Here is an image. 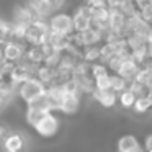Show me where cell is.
<instances>
[{"mask_svg": "<svg viewBox=\"0 0 152 152\" xmlns=\"http://www.w3.org/2000/svg\"><path fill=\"white\" fill-rule=\"evenodd\" d=\"M95 90H111V74L95 79Z\"/></svg>", "mask_w": 152, "mask_h": 152, "instance_id": "obj_25", "label": "cell"}, {"mask_svg": "<svg viewBox=\"0 0 152 152\" xmlns=\"http://www.w3.org/2000/svg\"><path fill=\"white\" fill-rule=\"evenodd\" d=\"M10 39H18V41H25L26 38V31H28V23H21V21H10Z\"/></svg>", "mask_w": 152, "mask_h": 152, "instance_id": "obj_16", "label": "cell"}, {"mask_svg": "<svg viewBox=\"0 0 152 152\" xmlns=\"http://www.w3.org/2000/svg\"><path fill=\"white\" fill-rule=\"evenodd\" d=\"M128 87H129V82L124 77H121L119 74H111V90L113 92L121 93V92H124Z\"/></svg>", "mask_w": 152, "mask_h": 152, "instance_id": "obj_19", "label": "cell"}, {"mask_svg": "<svg viewBox=\"0 0 152 152\" xmlns=\"http://www.w3.org/2000/svg\"><path fill=\"white\" fill-rule=\"evenodd\" d=\"M48 21L53 33L64 34V36H70L74 33V21L69 13H54L48 18Z\"/></svg>", "mask_w": 152, "mask_h": 152, "instance_id": "obj_3", "label": "cell"}, {"mask_svg": "<svg viewBox=\"0 0 152 152\" xmlns=\"http://www.w3.org/2000/svg\"><path fill=\"white\" fill-rule=\"evenodd\" d=\"M80 98H82V95H79V93H66L59 111L64 115H75L80 108Z\"/></svg>", "mask_w": 152, "mask_h": 152, "instance_id": "obj_8", "label": "cell"}, {"mask_svg": "<svg viewBox=\"0 0 152 152\" xmlns=\"http://www.w3.org/2000/svg\"><path fill=\"white\" fill-rule=\"evenodd\" d=\"M44 92H46V87H44V83H41L36 77H31V79L25 80L23 83H20V85L17 87L18 98L23 103H26V105L30 102H33L34 98L41 96Z\"/></svg>", "mask_w": 152, "mask_h": 152, "instance_id": "obj_1", "label": "cell"}, {"mask_svg": "<svg viewBox=\"0 0 152 152\" xmlns=\"http://www.w3.org/2000/svg\"><path fill=\"white\" fill-rule=\"evenodd\" d=\"M5 79H8V77H7V74L4 72V69L0 67V80H5Z\"/></svg>", "mask_w": 152, "mask_h": 152, "instance_id": "obj_34", "label": "cell"}, {"mask_svg": "<svg viewBox=\"0 0 152 152\" xmlns=\"http://www.w3.org/2000/svg\"><path fill=\"white\" fill-rule=\"evenodd\" d=\"M82 38H83V44L85 46H95V44H103V39H105V33L96 28H88L82 33Z\"/></svg>", "mask_w": 152, "mask_h": 152, "instance_id": "obj_14", "label": "cell"}, {"mask_svg": "<svg viewBox=\"0 0 152 152\" xmlns=\"http://www.w3.org/2000/svg\"><path fill=\"white\" fill-rule=\"evenodd\" d=\"M129 90H131L132 93H134L137 98H142V96H145L149 93V87L144 85V83L137 82V80H132V82H129Z\"/></svg>", "mask_w": 152, "mask_h": 152, "instance_id": "obj_21", "label": "cell"}, {"mask_svg": "<svg viewBox=\"0 0 152 152\" xmlns=\"http://www.w3.org/2000/svg\"><path fill=\"white\" fill-rule=\"evenodd\" d=\"M139 70H141V66H139L132 57H128V59H124V62L121 64V67H119V70L116 74H119L121 77H124L128 82H132V80L136 79V75H137Z\"/></svg>", "mask_w": 152, "mask_h": 152, "instance_id": "obj_12", "label": "cell"}, {"mask_svg": "<svg viewBox=\"0 0 152 152\" xmlns=\"http://www.w3.org/2000/svg\"><path fill=\"white\" fill-rule=\"evenodd\" d=\"M142 149L145 152H152V134H149L147 137L144 139V144H142Z\"/></svg>", "mask_w": 152, "mask_h": 152, "instance_id": "obj_30", "label": "cell"}, {"mask_svg": "<svg viewBox=\"0 0 152 152\" xmlns=\"http://www.w3.org/2000/svg\"><path fill=\"white\" fill-rule=\"evenodd\" d=\"M102 46V44H100ZM100 46L98 44H95V46H85L82 49V56H80V59L87 61V62L93 64V62H98L100 61Z\"/></svg>", "mask_w": 152, "mask_h": 152, "instance_id": "obj_17", "label": "cell"}, {"mask_svg": "<svg viewBox=\"0 0 152 152\" xmlns=\"http://www.w3.org/2000/svg\"><path fill=\"white\" fill-rule=\"evenodd\" d=\"M139 17H141L145 23L152 25V7L151 5H145L144 8H141V10H139Z\"/></svg>", "mask_w": 152, "mask_h": 152, "instance_id": "obj_27", "label": "cell"}, {"mask_svg": "<svg viewBox=\"0 0 152 152\" xmlns=\"http://www.w3.org/2000/svg\"><path fill=\"white\" fill-rule=\"evenodd\" d=\"M93 100L98 102V105H102L103 108H113L118 103V93L113 90H95L92 93Z\"/></svg>", "mask_w": 152, "mask_h": 152, "instance_id": "obj_11", "label": "cell"}, {"mask_svg": "<svg viewBox=\"0 0 152 152\" xmlns=\"http://www.w3.org/2000/svg\"><path fill=\"white\" fill-rule=\"evenodd\" d=\"M92 15H93V10L88 7V5L82 4L80 7H77L75 12H74V15H72L74 31L83 33L85 30H88L90 23H92Z\"/></svg>", "mask_w": 152, "mask_h": 152, "instance_id": "obj_5", "label": "cell"}, {"mask_svg": "<svg viewBox=\"0 0 152 152\" xmlns=\"http://www.w3.org/2000/svg\"><path fill=\"white\" fill-rule=\"evenodd\" d=\"M5 152H23L25 149V139L20 132H13L12 131L10 134L5 137V141L2 142Z\"/></svg>", "mask_w": 152, "mask_h": 152, "instance_id": "obj_9", "label": "cell"}, {"mask_svg": "<svg viewBox=\"0 0 152 152\" xmlns=\"http://www.w3.org/2000/svg\"><path fill=\"white\" fill-rule=\"evenodd\" d=\"M28 44L25 41L18 39H8L4 44V53H5V61H12V62H18L25 57Z\"/></svg>", "mask_w": 152, "mask_h": 152, "instance_id": "obj_6", "label": "cell"}, {"mask_svg": "<svg viewBox=\"0 0 152 152\" xmlns=\"http://www.w3.org/2000/svg\"><path fill=\"white\" fill-rule=\"evenodd\" d=\"M28 7L33 10L36 18H48L64 5V0H28Z\"/></svg>", "mask_w": 152, "mask_h": 152, "instance_id": "obj_2", "label": "cell"}, {"mask_svg": "<svg viewBox=\"0 0 152 152\" xmlns=\"http://www.w3.org/2000/svg\"><path fill=\"white\" fill-rule=\"evenodd\" d=\"M8 102H10V98H7V96H5V95H2V93H0V110L4 108V106L7 105Z\"/></svg>", "mask_w": 152, "mask_h": 152, "instance_id": "obj_32", "label": "cell"}, {"mask_svg": "<svg viewBox=\"0 0 152 152\" xmlns=\"http://www.w3.org/2000/svg\"><path fill=\"white\" fill-rule=\"evenodd\" d=\"M12 13H13V21H21V23H28V25L36 18V15L33 13V10L28 7V4L15 5V8H13Z\"/></svg>", "mask_w": 152, "mask_h": 152, "instance_id": "obj_13", "label": "cell"}, {"mask_svg": "<svg viewBox=\"0 0 152 152\" xmlns=\"http://www.w3.org/2000/svg\"><path fill=\"white\" fill-rule=\"evenodd\" d=\"M5 62V53H4V46L0 44V66Z\"/></svg>", "mask_w": 152, "mask_h": 152, "instance_id": "obj_33", "label": "cell"}, {"mask_svg": "<svg viewBox=\"0 0 152 152\" xmlns=\"http://www.w3.org/2000/svg\"><path fill=\"white\" fill-rule=\"evenodd\" d=\"M59 128H61V123H59V118L53 113H46L43 118L39 119L36 126H34V131L44 139H49V137H54V136L59 132Z\"/></svg>", "mask_w": 152, "mask_h": 152, "instance_id": "obj_4", "label": "cell"}, {"mask_svg": "<svg viewBox=\"0 0 152 152\" xmlns=\"http://www.w3.org/2000/svg\"><path fill=\"white\" fill-rule=\"evenodd\" d=\"M10 128H8L5 123H0V142H4L5 141V137H7L8 134H10Z\"/></svg>", "mask_w": 152, "mask_h": 152, "instance_id": "obj_29", "label": "cell"}, {"mask_svg": "<svg viewBox=\"0 0 152 152\" xmlns=\"http://www.w3.org/2000/svg\"><path fill=\"white\" fill-rule=\"evenodd\" d=\"M46 115L44 111H41V110L38 108H31V106H26V121L30 126H36L38 123H39V119L43 118V116Z\"/></svg>", "mask_w": 152, "mask_h": 152, "instance_id": "obj_20", "label": "cell"}, {"mask_svg": "<svg viewBox=\"0 0 152 152\" xmlns=\"http://www.w3.org/2000/svg\"><path fill=\"white\" fill-rule=\"evenodd\" d=\"M136 100H137V96H136L129 88H126L124 92L118 93V103L123 106V108H132L134 103H136Z\"/></svg>", "mask_w": 152, "mask_h": 152, "instance_id": "obj_18", "label": "cell"}, {"mask_svg": "<svg viewBox=\"0 0 152 152\" xmlns=\"http://www.w3.org/2000/svg\"><path fill=\"white\" fill-rule=\"evenodd\" d=\"M10 26H12L10 21L0 18V44H2V46L10 39Z\"/></svg>", "mask_w": 152, "mask_h": 152, "instance_id": "obj_22", "label": "cell"}, {"mask_svg": "<svg viewBox=\"0 0 152 152\" xmlns=\"http://www.w3.org/2000/svg\"><path fill=\"white\" fill-rule=\"evenodd\" d=\"M151 108V105H149L147 98L145 96H142V98H137L134 103V106H132V111L136 113V115H144V113H147Z\"/></svg>", "mask_w": 152, "mask_h": 152, "instance_id": "obj_24", "label": "cell"}, {"mask_svg": "<svg viewBox=\"0 0 152 152\" xmlns=\"http://www.w3.org/2000/svg\"><path fill=\"white\" fill-rule=\"evenodd\" d=\"M149 57L152 59V44H149Z\"/></svg>", "mask_w": 152, "mask_h": 152, "instance_id": "obj_35", "label": "cell"}, {"mask_svg": "<svg viewBox=\"0 0 152 152\" xmlns=\"http://www.w3.org/2000/svg\"><path fill=\"white\" fill-rule=\"evenodd\" d=\"M132 4L136 5L137 10H141V8H144L145 5H149V0H132Z\"/></svg>", "mask_w": 152, "mask_h": 152, "instance_id": "obj_31", "label": "cell"}, {"mask_svg": "<svg viewBox=\"0 0 152 152\" xmlns=\"http://www.w3.org/2000/svg\"><path fill=\"white\" fill-rule=\"evenodd\" d=\"M61 59H62V53H61V51H54L53 54H49V56L44 57L43 64L48 66V67H54V69H57L59 64H61Z\"/></svg>", "mask_w": 152, "mask_h": 152, "instance_id": "obj_23", "label": "cell"}, {"mask_svg": "<svg viewBox=\"0 0 152 152\" xmlns=\"http://www.w3.org/2000/svg\"><path fill=\"white\" fill-rule=\"evenodd\" d=\"M34 77H36L41 83H44V87L56 85L57 83V69L48 67V66H44V64H41V66H38Z\"/></svg>", "mask_w": 152, "mask_h": 152, "instance_id": "obj_7", "label": "cell"}, {"mask_svg": "<svg viewBox=\"0 0 152 152\" xmlns=\"http://www.w3.org/2000/svg\"><path fill=\"white\" fill-rule=\"evenodd\" d=\"M85 5H88L92 10L108 8V2H106V0H85Z\"/></svg>", "mask_w": 152, "mask_h": 152, "instance_id": "obj_28", "label": "cell"}, {"mask_svg": "<svg viewBox=\"0 0 152 152\" xmlns=\"http://www.w3.org/2000/svg\"><path fill=\"white\" fill-rule=\"evenodd\" d=\"M142 152H145V151H142Z\"/></svg>", "mask_w": 152, "mask_h": 152, "instance_id": "obj_36", "label": "cell"}, {"mask_svg": "<svg viewBox=\"0 0 152 152\" xmlns=\"http://www.w3.org/2000/svg\"><path fill=\"white\" fill-rule=\"evenodd\" d=\"M25 59L34 66H41L44 62V53L41 46H28L26 53H25Z\"/></svg>", "mask_w": 152, "mask_h": 152, "instance_id": "obj_15", "label": "cell"}, {"mask_svg": "<svg viewBox=\"0 0 152 152\" xmlns=\"http://www.w3.org/2000/svg\"><path fill=\"white\" fill-rule=\"evenodd\" d=\"M106 74H110L106 64L100 62V61H98V62H93L92 64V77H93V79H98V77L106 75Z\"/></svg>", "mask_w": 152, "mask_h": 152, "instance_id": "obj_26", "label": "cell"}, {"mask_svg": "<svg viewBox=\"0 0 152 152\" xmlns=\"http://www.w3.org/2000/svg\"><path fill=\"white\" fill-rule=\"evenodd\" d=\"M141 142L137 141V137L132 134H124L119 137L118 141V152H142Z\"/></svg>", "mask_w": 152, "mask_h": 152, "instance_id": "obj_10", "label": "cell"}]
</instances>
